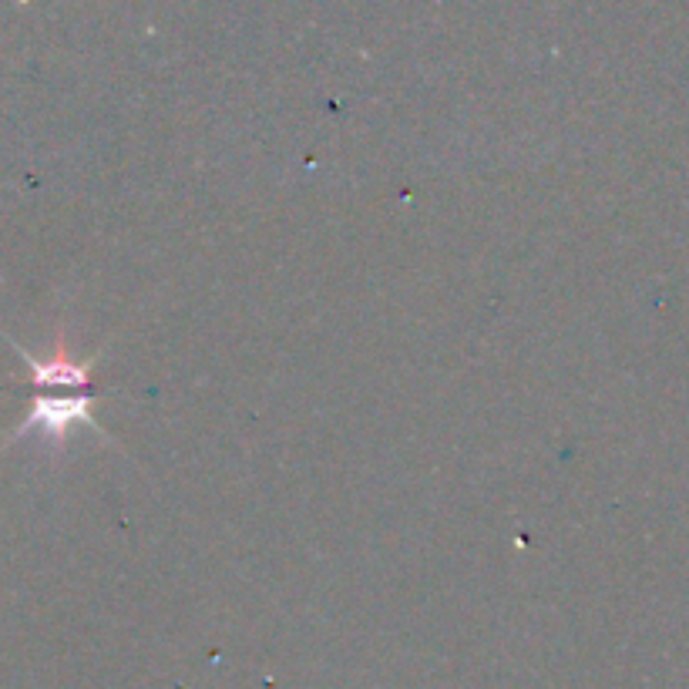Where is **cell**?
Masks as SVG:
<instances>
[{
	"instance_id": "1",
	"label": "cell",
	"mask_w": 689,
	"mask_h": 689,
	"mask_svg": "<svg viewBox=\"0 0 689 689\" xmlns=\"http://www.w3.org/2000/svg\"><path fill=\"white\" fill-rule=\"evenodd\" d=\"M18 354L31 367V380H34L37 394L31 400V413L21 421L14 438L41 431V434L61 441L75 424H85L95 434H105L91 413V360H78L64 347H57L54 357H47V360L31 357L24 347H18Z\"/></svg>"
}]
</instances>
